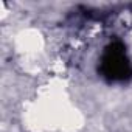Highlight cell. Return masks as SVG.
Returning <instances> with one entry per match:
<instances>
[{
	"label": "cell",
	"instance_id": "1",
	"mask_svg": "<svg viewBox=\"0 0 132 132\" xmlns=\"http://www.w3.org/2000/svg\"><path fill=\"white\" fill-rule=\"evenodd\" d=\"M101 70L109 79H126L130 75V65L124 54V48L120 44H113L107 48Z\"/></svg>",
	"mask_w": 132,
	"mask_h": 132
}]
</instances>
